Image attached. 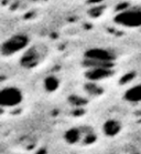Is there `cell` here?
I'll return each mask as SVG.
<instances>
[{"mask_svg": "<svg viewBox=\"0 0 141 154\" xmlns=\"http://www.w3.org/2000/svg\"><path fill=\"white\" fill-rule=\"evenodd\" d=\"M125 98L128 101L131 102H140L141 101V83L137 84L134 87L130 88L127 92L125 93Z\"/></svg>", "mask_w": 141, "mask_h": 154, "instance_id": "3957f363", "label": "cell"}, {"mask_svg": "<svg viewBox=\"0 0 141 154\" xmlns=\"http://www.w3.org/2000/svg\"><path fill=\"white\" fill-rule=\"evenodd\" d=\"M29 38L23 35H16L8 39L2 45V54L4 56H12L14 53L20 52L22 50L28 49Z\"/></svg>", "mask_w": 141, "mask_h": 154, "instance_id": "7a4b0ae2", "label": "cell"}, {"mask_svg": "<svg viewBox=\"0 0 141 154\" xmlns=\"http://www.w3.org/2000/svg\"><path fill=\"white\" fill-rule=\"evenodd\" d=\"M114 22L117 26L128 29H136L141 27V9L138 8H126L118 10L115 16Z\"/></svg>", "mask_w": 141, "mask_h": 154, "instance_id": "6da1fadb", "label": "cell"}]
</instances>
